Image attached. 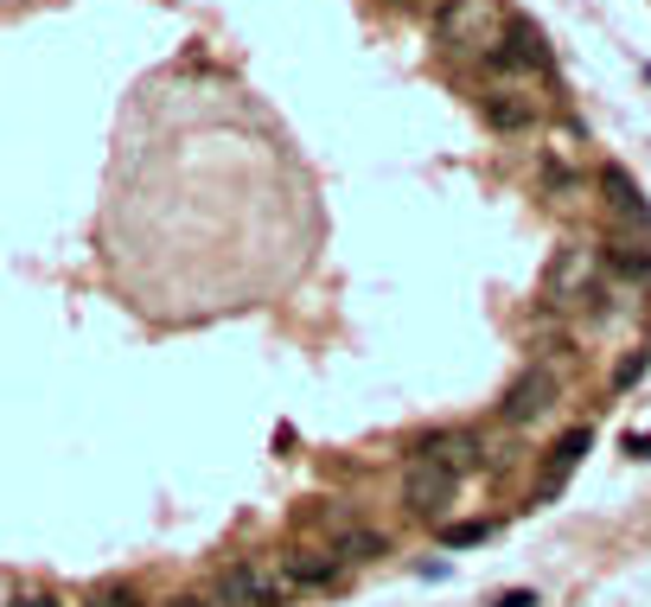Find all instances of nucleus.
<instances>
[{"instance_id": "nucleus-1", "label": "nucleus", "mask_w": 651, "mask_h": 607, "mask_svg": "<svg viewBox=\"0 0 651 607\" xmlns=\"http://www.w3.org/2000/svg\"><path fill=\"white\" fill-rule=\"evenodd\" d=\"M429 26L454 58H472V65H486L492 51H505V33H511V20H505L499 0H447Z\"/></svg>"}, {"instance_id": "nucleus-2", "label": "nucleus", "mask_w": 651, "mask_h": 607, "mask_svg": "<svg viewBox=\"0 0 651 607\" xmlns=\"http://www.w3.org/2000/svg\"><path fill=\"white\" fill-rule=\"evenodd\" d=\"M212 602L217 607H275V602H288V595H282L275 563L262 557V563H230V570H217L212 575Z\"/></svg>"}, {"instance_id": "nucleus-3", "label": "nucleus", "mask_w": 651, "mask_h": 607, "mask_svg": "<svg viewBox=\"0 0 651 607\" xmlns=\"http://www.w3.org/2000/svg\"><path fill=\"white\" fill-rule=\"evenodd\" d=\"M562 397V378L549 371V365H530L524 378L505 390V403H499V416L511 422V428H530L537 416H549V403Z\"/></svg>"}, {"instance_id": "nucleus-4", "label": "nucleus", "mask_w": 651, "mask_h": 607, "mask_svg": "<svg viewBox=\"0 0 651 607\" xmlns=\"http://www.w3.org/2000/svg\"><path fill=\"white\" fill-rule=\"evenodd\" d=\"M454 499H460V473H447V467H434V460H415V467H409L402 505H409L415 518H441Z\"/></svg>"}, {"instance_id": "nucleus-5", "label": "nucleus", "mask_w": 651, "mask_h": 607, "mask_svg": "<svg viewBox=\"0 0 651 607\" xmlns=\"http://www.w3.org/2000/svg\"><path fill=\"white\" fill-rule=\"evenodd\" d=\"M594 275H601V250H587V243H569V250L556 256V268H549V295H556V301H587Z\"/></svg>"}, {"instance_id": "nucleus-6", "label": "nucleus", "mask_w": 651, "mask_h": 607, "mask_svg": "<svg viewBox=\"0 0 651 607\" xmlns=\"http://www.w3.org/2000/svg\"><path fill=\"white\" fill-rule=\"evenodd\" d=\"M479 455H486V448H479L472 428H441V435H429V442L415 448V460H434V467H447V473H460V480L479 467Z\"/></svg>"}, {"instance_id": "nucleus-7", "label": "nucleus", "mask_w": 651, "mask_h": 607, "mask_svg": "<svg viewBox=\"0 0 651 607\" xmlns=\"http://www.w3.org/2000/svg\"><path fill=\"white\" fill-rule=\"evenodd\" d=\"M601 192H607V205H614V218H619V225L632 230V237H646L651 205L639 198V186H632V180H626L619 167H607V173H601Z\"/></svg>"}, {"instance_id": "nucleus-8", "label": "nucleus", "mask_w": 651, "mask_h": 607, "mask_svg": "<svg viewBox=\"0 0 651 607\" xmlns=\"http://www.w3.org/2000/svg\"><path fill=\"white\" fill-rule=\"evenodd\" d=\"M581 455H587V428H569V435L549 448V473H542V486H537V505H549V499H556V486L575 473V460H581Z\"/></svg>"}, {"instance_id": "nucleus-9", "label": "nucleus", "mask_w": 651, "mask_h": 607, "mask_svg": "<svg viewBox=\"0 0 651 607\" xmlns=\"http://www.w3.org/2000/svg\"><path fill=\"white\" fill-rule=\"evenodd\" d=\"M300 531H320V537L339 543V537L358 531V525H352V512H345V505H332V499H326V505H313V512H300Z\"/></svg>"}, {"instance_id": "nucleus-10", "label": "nucleus", "mask_w": 651, "mask_h": 607, "mask_svg": "<svg viewBox=\"0 0 651 607\" xmlns=\"http://www.w3.org/2000/svg\"><path fill=\"white\" fill-rule=\"evenodd\" d=\"M332 557L352 570V563H370V557H384V537L377 531H345L339 543H332Z\"/></svg>"}, {"instance_id": "nucleus-11", "label": "nucleus", "mask_w": 651, "mask_h": 607, "mask_svg": "<svg viewBox=\"0 0 651 607\" xmlns=\"http://www.w3.org/2000/svg\"><path fill=\"white\" fill-rule=\"evenodd\" d=\"M486 115H492V128H511V135L537 122V110H530V103H517V96H486Z\"/></svg>"}, {"instance_id": "nucleus-12", "label": "nucleus", "mask_w": 651, "mask_h": 607, "mask_svg": "<svg viewBox=\"0 0 651 607\" xmlns=\"http://www.w3.org/2000/svg\"><path fill=\"white\" fill-rule=\"evenodd\" d=\"M614 268L626 275V282H651V256L639 237H626V243H614Z\"/></svg>"}, {"instance_id": "nucleus-13", "label": "nucleus", "mask_w": 651, "mask_h": 607, "mask_svg": "<svg viewBox=\"0 0 651 607\" xmlns=\"http://www.w3.org/2000/svg\"><path fill=\"white\" fill-rule=\"evenodd\" d=\"M90 607H147V602L135 595V588H103V595H96Z\"/></svg>"}, {"instance_id": "nucleus-14", "label": "nucleus", "mask_w": 651, "mask_h": 607, "mask_svg": "<svg viewBox=\"0 0 651 607\" xmlns=\"http://www.w3.org/2000/svg\"><path fill=\"white\" fill-rule=\"evenodd\" d=\"M441 537L460 550V543H479V537H486V525H454V531H441Z\"/></svg>"}, {"instance_id": "nucleus-15", "label": "nucleus", "mask_w": 651, "mask_h": 607, "mask_svg": "<svg viewBox=\"0 0 651 607\" xmlns=\"http://www.w3.org/2000/svg\"><path fill=\"white\" fill-rule=\"evenodd\" d=\"M492 607H537V595H530V588H511V595H499Z\"/></svg>"}, {"instance_id": "nucleus-16", "label": "nucleus", "mask_w": 651, "mask_h": 607, "mask_svg": "<svg viewBox=\"0 0 651 607\" xmlns=\"http://www.w3.org/2000/svg\"><path fill=\"white\" fill-rule=\"evenodd\" d=\"M626 455H632V460H651V435H626Z\"/></svg>"}, {"instance_id": "nucleus-17", "label": "nucleus", "mask_w": 651, "mask_h": 607, "mask_svg": "<svg viewBox=\"0 0 651 607\" xmlns=\"http://www.w3.org/2000/svg\"><path fill=\"white\" fill-rule=\"evenodd\" d=\"M167 607H198V602H167Z\"/></svg>"}]
</instances>
